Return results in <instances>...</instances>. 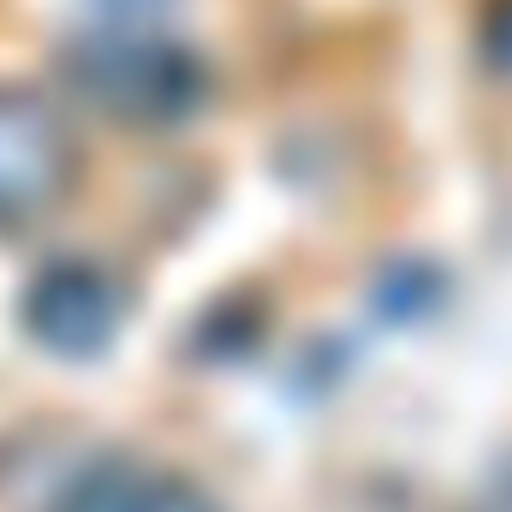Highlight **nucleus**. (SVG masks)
<instances>
[{
    "label": "nucleus",
    "mask_w": 512,
    "mask_h": 512,
    "mask_svg": "<svg viewBox=\"0 0 512 512\" xmlns=\"http://www.w3.org/2000/svg\"><path fill=\"white\" fill-rule=\"evenodd\" d=\"M72 179V143L66 126L18 96V90H0V221H24V215H42Z\"/></svg>",
    "instance_id": "1"
},
{
    "label": "nucleus",
    "mask_w": 512,
    "mask_h": 512,
    "mask_svg": "<svg viewBox=\"0 0 512 512\" xmlns=\"http://www.w3.org/2000/svg\"><path fill=\"white\" fill-rule=\"evenodd\" d=\"M90 84L108 108H120L126 120H173L197 102V72L179 54H155V48H114L96 54Z\"/></svg>",
    "instance_id": "2"
},
{
    "label": "nucleus",
    "mask_w": 512,
    "mask_h": 512,
    "mask_svg": "<svg viewBox=\"0 0 512 512\" xmlns=\"http://www.w3.org/2000/svg\"><path fill=\"white\" fill-rule=\"evenodd\" d=\"M114 316H120V304H114V292H108V280L96 268H54L30 292V328H36V340H48L66 358L96 352L114 334Z\"/></svg>",
    "instance_id": "3"
},
{
    "label": "nucleus",
    "mask_w": 512,
    "mask_h": 512,
    "mask_svg": "<svg viewBox=\"0 0 512 512\" xmlns=\"http://www.w3.org/2000/svg\"><path fill=\"white\" fill-rule=\"evenodd\" d=\"M60 512H221L203 489H191L185 477L149 471V465H102L90 471Z\"/></svg>",
    "instance_id": "4"
}]
</instances>
